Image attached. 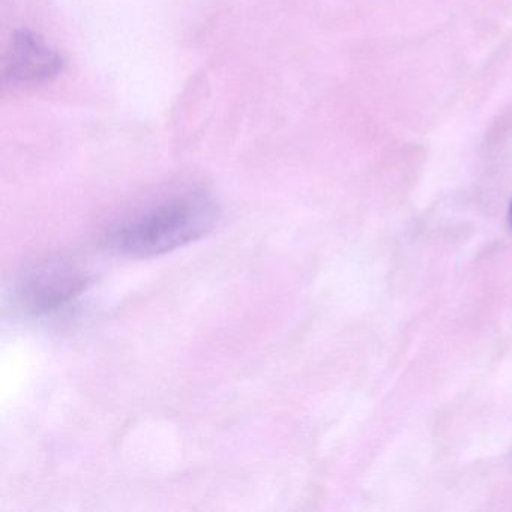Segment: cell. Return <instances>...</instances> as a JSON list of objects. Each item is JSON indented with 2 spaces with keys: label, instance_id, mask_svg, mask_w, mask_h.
<instances>
[{
  "label": "cell",
  "instance_id": "7a4b0ae2",
  "mask_svg": "<svg viewBox=\"0 0 512 512\" xmlns=\"http://www.w3.org/2000/svg\"><path fill=\"white\" fill-rule=\"evenodd\" d=\"M86 283V275L70 263H44L23 275L17 286V298L25 310L46 314L77 298Z\"/></svg>",
  "mask_w": 512,
  "mask_h": 512
},
{
  "label": "cell",
  "instance_id": "3957f363",
  "mask_svg": "<svg viewBox=\"0 0 512 512\" xmlns=\"http://www.w3.org/2000/svg\"><path fill=\"white\" fill-rule=\"evenodd\" d=\"M62 58L38 35L19 32L4 61V85H35L58 76Z\"/></svg>",
  "mask_w": 512,
  "mask_h": 512
},
{
  "label": "cell",
  "instance_id": "277c9868",
  "mask_svg": "<svg viewBox=\"0 0 512 512\" xmlns=\"http://www.w3.org/2000/svg\"><path fill=\"white\" fill-rule=\"evenodd\" d=\"M508 223H509V226L512 227V200H511V205H509Z\"/></svg>",
  "mask_w": 512,
  "mask_h": 512
},
{
  "label": "cell",
  "instance_id": "6da1fadb",
  "mask_svg": "<svg viewBox=\"0 0 512 512\" xmlns=\"http://www.w3.org/2000/svg\"><path fill=\"white\" fill-rule=\"evenodd\" d=\"M215 223L214 203L191 194L152 206L119 224L107 236V245L122 256H161L208 235Z\"/></svg>",
  "mask_w": 512,
  "mask_h": 512
}]
</instances>
